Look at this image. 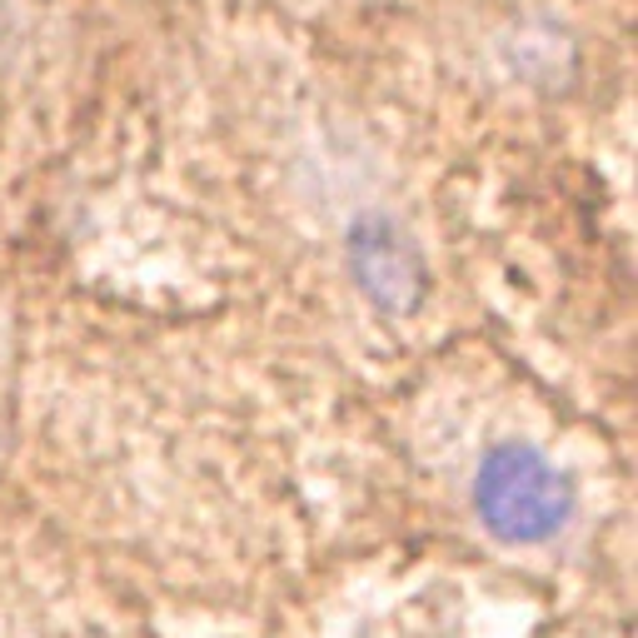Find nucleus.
Wrapping results in <instances>:
<instances>
[{"label": "nucleus", "instance_id": "obj_2", "mask_svg": "<svg viewBox=\"0 0 638 638\" xmlns=\"http://www.w3.org/2000/svg\"><path fill=\"white\" fill-rule=\"evenodd\" d=\"M349 269H354L359 289L389 315H404L424 295V259L409 245L404 229L389 219H359L349 229Z\"/></svg>", "mask_w": 638, "mask_h": 638}, {"label": "nucleus", "instance_id": "obj_1", "mask_svg": "<svg viewBox=\"0 0 638 638\" xmlns=\"http://www.w3.org/2000/svg\"><path fill=\"white\" fill-rule=\"evenodd\" d=\"M474 504L494 538H504V544H538V538L564 528L574 494H568L564 474L544 454H534L524 444H504L478 464Z\"/></svg>", "mask_w": 638, "mask_h": 638}]
</instances>
